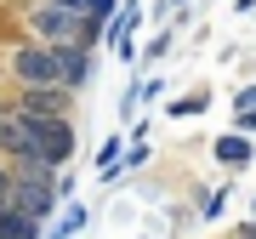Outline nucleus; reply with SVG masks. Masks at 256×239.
<instances>
[{
    "label": "nucleus",
    "instance_id": "1",
    "mask_svg": "<svg viewBox=\"0 0 256 239\" xmlns=\"http://www.w3.org/2000/svg\"><path fill=\"white\" fill-rule=\"evenodd\" d=\"M18 126L28 131V148H34L40 166H63V160L74 154V126H68V114H28V108H18Z\"/></svg>",
    "mask_w": 256,
    "mask_h": 239
},
{
    "label": "nucleus",
    "instance_id": "2",
    "mask_svg": "<svg viewBox=\"0 0 256 239\" xmlns=\"http://www.w3.org/2000/svg\"><path fill=\"white\" fill-rule=\"evenodd\" d=\"M52 171H57V166H23L18 182H12V205H23L28 216L46 222V216L57 211V182H52Z\"/></svg>",
    "mask_w": 256,
    "mask_h": 239
},
{
    "label": "nucleus",
    "instance_id": "3",
    "mask_svg": "<svg viewBox=\"0 0 256 239\" xmlns=\"http://www.w3.org/2000/svg\"><path fill=\"white\" fill-rule=\"evenodd\" d=\"M28 28H34L46 46H63V40H80V28H86V12H74L63 6V0H40L34 12H28Z\"/></svg>",
    "mask_w": 256,
    "mask_h": 239
},
{
    "label": "nucleus",
    "instance_id": "4",
    "mask_svg": "<svg viewBox=\"0 0 256 239\" xmlns=\"http://www.w3.org/2000/svg\"><path fill=\"white\" fill-rule=\"evenodd\" d=\"M12 74H18V86H63L52 46H18L12 52Z\"/></svg>",
    "mask_w": 256,
    "mask_h": 239
},
{
    "label": "nucleus",
    "instance_id": "5",
    "mask_svg": "<svg viewBox=\"0 0 256 239\" xmlns=\"http://www.w3.org/2000/svg\"><path fill=\"white\" fill-rule=\"evenodd\" d=\"M57 52V74H63L68 92H80V86H92V46H80V40H63Z\"/></svg>",
    "mask_w": 256,
    "mask_h": 239
},
{
    "label": "nucleus",
    "instance_id": "6",
    "mask_svg": "<svg viewBox=\"0 0 256 239\" xmlns=\"http://www.w3.org/2000/svg\"><path fill=\"white\" fill-rule=\"evenodd\" d=\"M137 28H142V6H137V0H126V6H120V18H114V28H108L114 52L126 57V63H131V57H137V40H131V34H137Z\"/></svg>",
    "mask_w": 256,
    "mask_h": 239
},
{
    "label": "nucleus",
    "instance_id": "7",
    "mask_svg": "<svg viewBox=\"0 0 256 239\" xmlns=\"http://www.w3.org/2000/svg\"><path fill=\"white\" fill-rule=\"evenodd\" d=\"M28 114H68V86H23Z\"/></svg>",
    "mask_w": 256,
    "mask_h": 239
},
{
    "label": "nucleus",
    "instance_id": "8",
    "mask_svg": "<svg viewBox=\"0 0 256 239\" xmlns=\"http://www.w3.org/2000/svg\"><path fill=\"white\" fill-rule=\"evenodd\" d=\"M0 239H40V216H28L23 205H0Z\"/></svg>",
    "mask_w": 256,
    "mask_h": 239
},
{
    "label": "nucleus",
    "instance_id": "9",
    "mask_svg": "<svg viewBox=\"0 0 256 239\" xmlns=\"http://www.w3.org/2000/svg\"><path fill=\"white\" fill-rule=\"evenodd\" d=\"M216 160H222V166H245V160H250V137H245V131L216 137Z\"/></svg>",
    "mask_w": 256,
    "mask_h": 239
},
{
    "label": "nucleus",
    "instance_id": "10",
    "mask_svg": "<svg viewBox=\"0 0 256 239\" xmlns=\"http://www.w3.org/2000/svg\"><path fill=\"white\" fill-rule=\"evenodd\" d=\"M120 160H126V154H120V137H108V142L97 148V171H102V182L114 176V166H120Z\"/></svg>",
    "mask_w": 256,
    "mask_h": 239
},
{
    "label": "nucleus",
    "instance_id": "11",
    "mask_svg": "<svg viewBox=\"0 0 256 239\" xmlns=\"http://www.w3.org/2000/svg\"><path fill=\"white\" fill-rule=\"evenodd\" d=\"M86 216H92V211H86V205H68V211H63V222H57V234H52V239H68V234H80V228H86Z\"/></svg>",
    "mask_w": 256,
    "mask_h": 239
},
{
    "label": "nucleus",
    "instance_id": "12",
    "mask_svg": "<svg viewBox=\"0 0 256 239\" xmlns=\"http://www.w3.org/2000/svg\"><path fill=\"white\" fill-rule=\"evenodd\" d=\"M142 160H148V148L137 142V148H131V154H126V160H120V166H114V176H108V182H120V176H126L131 166H142Z\"/></svg>",
    "mask_w": 256,
    "mask_h": 239
},
{
    "label": "nucleus",
    "instance_id": "13",
    "mask_svg": "<svg viewBox=\"0 0 256 239\" xmlns=\"http://www.w3.org/2000/svg\"><path fill=\"white\" fill-rule=\"evenodd\" d=\"M234 131H245V137H256V108H239V114H234Z\"/></svg>",
    "mask_w": 256,
    "mask_h": 239
},
{
    "label": "nucleus",
    "instance_id": "14",
    "mask_svg": "<svg viewBox=\"0 0 256 239\" xmlns=\"http://www.w3.org/2000/svg\"><path fill=\"white\" fill-rule=\"evenodd\" d=\"M12 182H18V171H6V166H0V205H12Z\"/></svg>",
    "mask_w": 256,
    "mask_h": 239
},
{
    "label": "nucleus",
    "instance_id": "15",
    "mask_svg": "<svg viewBox=\"0 0 256 239\" xmlns=\"http://www.w3.org/2000/svg\"><path fill=\"white\" fill-rule=\"evenodd\" d=\"M239 108H256V86H245V92H239Z\"/></svg>",
    "mask_w": 256,
    "mask_h": 239
},
{
    "label": "nucleus",
    "instance_id": "16",
    "mask_svg": "<svg viewBox=\"0 0 256 239\" xmlns=\"http://www.w3.org/2000/svg\"><path fill=\"white\" fill-rule=\"evenodd\" d=\"M239 239H256V222H245V228H239Z\"/></svg>",
    "mask_w": 256,
    "mask_h": 239
},
{
    "label": "nucleus",
    "instance_id": "17",
    "mask_svg": "<svg viewBox=\"0 0 256 239\" xmlns=\"http://www.w3.org/2000/svg\"><path fill=\"white\" fill-rule=\"evenodd\" d=\"M171 6H182V0H171Z\"/></svg>",
    "mask_w": 256,
    "mask_h": 239
},
{
    "label": "nucleus",
    "instance_id": "18",
    "mask_svg": "<svg viewBox=\"0 0 256 239\" xmlns=\"http://www.w3.org/2000/svg\"><path fill=\"white\" fill-rule=\"evenodd\" d=\"M250 216H256V205H250Z\"/></svg>",
    "mask_w": 256,
    "mask_h": 239
}]
</instances>
